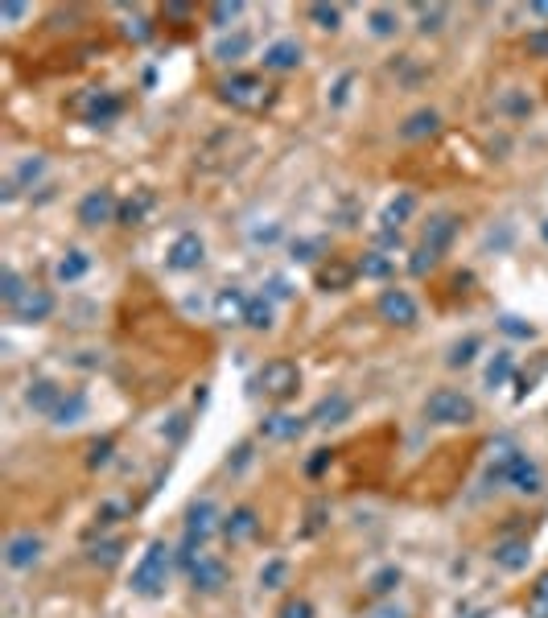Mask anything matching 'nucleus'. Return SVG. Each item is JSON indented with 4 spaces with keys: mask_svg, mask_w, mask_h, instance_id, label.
Wrapping results in <instances>:
<instances>
[{
    "mask_svg": "<svg viewBox=\"0 0 548 618\" xmlns=\"http://www.w3.org/2000/svg\"><path fill=\"white\" fill-rule=\"evenodd\" d=\"M169 569H174V553H169V544L165 540H153L145 548V557L136 561L132 569V594L136 598H161L165 594V581H169Z\"/></svg>",
    "mask_w": 548,
    "mask_h": 618,
    "instance_id": "1",
    "label": "nucleus"
},
{
    "mask_svg": "<svg viewBox=\"0 0 548 618\" xmlns=\"http://www.w3.org/2000/svg\"><path fill=\"white\" fill-rule=\"evenodd\" d=\"M219 99L231 103L235 112H248V116H260L272 108V87L260 79V75H227L219 83Z\"/></svg>",
    "mask_w": 548,
    "mask_h": 618,
    "instance_id": "2",
    "label": "nucleus"
},
{
    "mask_svg": "<svg viewBox=\"0 0 548 618\" xmlns=\"http://www.w3.org/2000/svg\"><path fill=\"white\" fill-rule=\"evenodd\" d=\"M425 417L441 429H462V425H474L478 417V404L458 392V388H437L429 400H425Z\"/></svg>",
    "mask_w": 548,
    "mask_h": 618,
    "instance_id": "3",
    "label": "nucleus"
},
{
    "mask_svg": "<svg viewBox=\"0 0 548 618\" xmlns=\"http://www.w3.org/2000/svg\"><path fill=\"white\" fill-rule=\"evenodd\" d=\"M178 565L186 569L190 586H194L198 594H219V590H227V581H231V569H227L219 557L202 553V548H182V553H178Z\"/></svg>",
    "mask_w": 548,
    "mask_h": 618,
    "instance_id": "4",
    "label": "nucleus"
},
{
    "mask_svg": "<svg viewBox=\"0 0 548 618\" xmlns=\"http://www.w3.org/2000/svg\"><path fill=\"white\" fill-rule=\"evenodd\" d=\"M120 112H124V99L116 91H104V87H87V91H79L71 99V116H79V120H87L95 128L99 124H112Z\"/></svg>",
    "mask_w": 548,
    "mask_h": 618,
    "instance_id": "5",
    "label": "nucleus"
},
{
    "mask_svg": "<svg viewBox=\"0 0 548 618\" xmlns=\"http://www.w3.org/2000/svg\"><path fill=\"white\" fill-rule=\"evenodd\" d=\"M301 388V371L293 359H268L256 371V392H264L268 400H289Z\"/></svg>",
    "mask_w": 548,
    "mask_h": 618,
    "instance_id": "6",
    "label": "nucleus"
},
{
    "mask_svg": "<svg viewBox=\"0 0 548 618\" xmlns=\"http://www.w3.org/2000/svg\"><path fill=\"white\" fill-rule=\"evenodd\" d=\"M215 532H223V520H219V507L211 503V499H198V503H190V511H186V524H182V548H202Z\"/></svg>",
    "mask_w": 548,
    "mask_h": 618,
    "instance_id": "7",
    "label": "nucleus"
},
{
    "mask_svg": "<svg viewBox=\"0 0 548 618\" xmlns=\"http://www.w3.org/2000/svg\"><path fill=\"white\" fill-rule=\"evenodd\" d=\"M375 309H380V318L388 326H400V330L417 326V301H413L408 289H384L380 301H375Z\"/></svg>",
    "mask_w": 548,
    "mask_h": 618,
    "instance_id": "8",
    "label": "nucleus"
},
{
    "mask_svg": "<svg viewBox=\"0 0 548 618\" xmlns=\"http://www.w3.org/2000/svg\"><path fill=\"white\" fill-rule=\"evenodd\" d=\"M202 260H207V244H202L198 231H182L165 252V264L174 272H194V268H202Z\"/></svg>",
    "mask_w": 548,
    "mask_h": 618,
    "instance_id": "9",
    "label": "nucleus"
},
{
    "mask_svg": "<svg viewBox=\"0 0 548 618\" xmlns=\"http://www.w3.org/2000/svg\"><path fill=\"white\" fill-rule=\"evenodd\" d=\"M112 219H120L116 194H112V190H87L83 202H79V223H83V227H104V223H112Z\"/></svg>",
    "mask_w": 548,
    "mask_h": 618,
    "instance_id": "10",
    "label": "nucleus"
},
{
    "mask_svg": "<svg viewBox=\"0 0 548 618\" xmlns=\"http://www.w3.org/2000/svg\"><path fill=\"white\" fill-rule=\"evenodd\" d=\"M13 314V322H25V326H38V322H46L50 314H54V293L50 289H25L21 293V301L9 309Z\"/></svg>",
    "mask_w": 548,
    "mask_h": 618,
    "instance_id": "11",
    "label": "nucleus"
},
{
    "mask_svg": "<svg viewBox=\"0 0 548 618\" xmlns=\"http://www.w3.org/2000/svg\"><path fill=\"white\" fill-rule=\"evenodd\" d=\"M42 536H33V532H17V536H9V544H5V565L9 569H33L42 561Z\"/></svg>",
    "mask_w": 548,
    "mask_h": 618,
    "instance_id": "12",
    "label": "nucleus"
},
{
    "mask_svg": "<svg viewBox=\"0 0 548 618\" xmlns=\"http://www.w3.org/2000/svg\"><path fill=\"white\" fill-rule=\"evenodd\" d=\"M305 429H310V417H297V412H268L260 421L264 441H297Z\"/></svg>",
    "mask_w": 548,
    "mask_h": 618,
    "instance_id": "13",
    "label": "nucleus"
},
{
    "mask_svg": "<svg viewBox=\"0 0 548 618\" xmlns=\"http://www.w3.org/2000/svg\"><path fill=\"white\" fill-rule=\"evenodd\" d=\"M248 293L239 289V285H227V289H219V297H215V322L219 326H244V314H248Z\"/></svg>",
    "mask_w": 548,
    "mask_h": 618,
    "instance_id": "14",
    "label": "nucleus"
},
{
    "mask_svg": "<svg viewBox=\"0 0 548 618\" xmlns=\"http://www.w3.org/2000/svg\"><path fill=\"white\" fill-rule=\"evenodd\" d=\"M355 277H359V272H355V264H347V260H326L318 272H314V285L322 289V293H347L351 285H355Z\"/></svg>",
    "mask_w": 548,
    "mask_h": 618,
    "instance_id": "15",
    "label": "nucleus"
},
{
    "mask_svg": "<svg viewBox=\"0 0 548 618\" xmlns=\"http://www.w3.org/2000/svg\"><path fill=\"white\" fill-rule=\"evenodd\" d=\"M491 561H495L503 573H524V569H528V561H532V548H528V540H524V536H507V540H499V544H495Z\"/></svg>",
    "mask_w": 548,
    "mask_h": 618,
    "instance_id": "16",
    "label": "nucleus"
},
{
    "mask_svg": "<svg viewBox=\"0 0 548 618\" xmlns=\"http://www.w3.org/2000/svg\"><path fill=\"white\" fill-rule=\"evenodd\" d=\"M347 417H351V396H347V392H330V396H322V400L314 404L310 425H318V429H334V425H342Z\"/></svg>",
    "mask_w": 548,
    "mask_h": 618,
    "instance_id": "17",
    "label": "nucleus"
},
{
    "mask_svg": "<svg viewBox=\"0 0 548 618\" xmlns=\"http://www.w3.org/2000/svg\"><path fill=\"white\" fill-rule=\"evenodd\" d=\"M507 487L516 491V495H540V487H544V474H540V466L520 450V458L511 462V470H507Z\"/></svg>",
    "mask_w": 548,
    "mask_h": 618,
    "instance_id": "18",
    "label": "nucleus"
},
{
    "mask_svg": "<svg viewBox=\"0 0 548 618\" xmlns=\"http://www.w3.org/2000/svg\"><path fill=\"white\" fill-rule=\"evenodd\" d=\"M260 532V515H256V507H235L227 520H223V536H227V544H244V540H252Z\"/></svg>",
    "mask_w": 548,
    "mask_h": 618,
    "instance_id": "19",
    "label": "nucleus"
},
{
    "mask_svg": "<svg viewBox=\"0 0 548 618\" xmlns=\"http://www.w3.org/2000/svg\"><path fill=\"white\" fill-rule=\"evenodd\" d=\"M491 458H487V483H507V470H511V462L520 458V450H516V441H507V437H499V441H491V450H487Z\"/></svg>",
    "mask_w": 548,
    "mask_h": 618,
    "instance_id": "20",
    "label": "nucleus"
},
{
    "mask_svg": "<svg viewBox=\"0 0 548 618\" xmlns=\"http://www.w3.org/2000/svg\"><path fill=\"white\" fill-rule=\"evenodd\" d=\"M62 388L54 384V380H33L29 388H25V404L33 408V412H42V417H54L58 412V404H62Z\"/></svg>",
    "mask_w": 548,
    "mask_h": 618,
    "instance_id": "21",
    "label": "nucleus"
},
{
    "mask_svg": "<svg viewBox=\"0 0 548 618\" xmlns=\"http://www.w3.org/2000/svg\"><path fill=\"white\" fill-rule=\"evenodd\" d=\"M454 235H458V219L454 215H433L429 223H425V231H421V244L425 248H433L437 256L454 244Z\"/></svg>",
    "mask_w": 548,
    "mask_h": 618,
    "instance_id": "22",
    "label": "nucleus"
},
{
    "mask_svg": "<svg viewBox=\"0 0 548 618\" xmlns=\"http://www.w3.org/2000/svg\"><path fill=\"white\" fill-rule=\"evenodd\" d=\"M264 71H297V66H301V46L297 42H272L268 50H264Z\"/></svg>",
    "mask_w": 548,
    "mask_h": 618,
    "instance_id": "23",
    "label": "nucleus"
},
{
    "mask_svg": "<svg viewBox=\"0 0 548 618\" xmlns=\"http://www.w3.org/2000/svg\"><path fill=\"white\" fill-rule=\"evenodd\" d=\"M153 206H157L153 190H132V198L120 202V223H124V227H141V223L149 219Z\"/></svg>",
    "mask_w": 548,
    "mask_h": 618,
    "instance_id": "24",
    "label": "nucleus"
},
{
    "mask_svg": "<svg viewBox=\"0 0 548 618\" xmlns=\"http://www.w3.org/2000/svg\"><path fill=\"white\" fill-rule=\"evenodd\" d=\"M413 211H417V198L413 194H396L384 206V215H380V231H400L408 219H413Z\"/></svg>",
    "mask_w": 548,
    "mask_h": 618,
    "instance_id": "25",
    "label": "nucleus"
},
{
    "mask_svg": "<svg viewBox=\"0 0 548 618\" xmlns=\"http://www.w3.org/2000/svg\"><path fill=\"white\" fill-rule=\"evenodd\" d=\"M437 124H441V116L433 108H421V112H413V116L400 124V136H404V141H421V136H433L437 132Z\"/></svg>",
    "mask_w": 548,
    "mask_h": 618,
    "instance_id": "26",
    "label": "nucleus"
},
{
    "mask_svg": "<svg viewBox=\"0 0 548 618\" xmlns=\"http://www.w3.org/2000/svg\"><path fill=\"white\" fill-rule=\"evenodd\" d=\"M355 272L363 281H388L392 277V260L384 256V252H363L359 260H355Z\"/></svg>",
    "mask_w": 548,
    "mask_h": 618,
    "instance_id": "27",
    "label": "nucleus"
},
{
    "mask_svg": "<svg viewBox=\"0 0 548 618\" xmlns=\"http://www.w3.org/2000/svg\"><path fill=\"white\" fill-rule=\"evenodd\" d=\"M83 417H87V396H83V392H66L50 421H54V425H79Z\"/></svg>",
    "mask_w": 548,
    "mask_h": 618,
    "instance_id": "28",
    "label": "nucleus"
},
{
    "mask_svg": "<svg viewBox=\"0 0 548 618\" xmlns=\"http://www.w3.org/2000/svg\"><path fill=\"white\" fill-rule=\"evenodd\" d=\"M87 268H91V256H87V252H79V248H71V252H66V256L54 264V277L71 285V281H79V277H83Z\"/></svg>",
    "mask_w": 548,
    "mask_h": 618,
    "instance_id": "29",
    "label": "nucleus"
},
{
    "mask_svg": "<svg viewBox=\"0 0 548 618\" xmlns=\"http://www.w3.org/2000/svg\"><path fill=\"white\" fill-rule=\"evenodd\" d=\"M511 371H516V359H511V351H495L491 363H487V388H503L511 380Z\"/></svg>",
    "mask_w": 548,
    "mask_h": 618,
    "instance_id": "30",
    "label": "nucleus"
},
{
    "mask_svg": "<svg viewBox=\"0 0 548 618\" xmlns=\"http://www.w3.org/2000/svg\"><path fill=\"white\" fill-rule=\"evenodd\" d=\"M272 314H277V309H272V297H252L248 314H244V326L248 330H272Z\"/></svg>",
    "mask_w": 548,
    "mask_h": 618,
    "instance_id": "31",
    "label": "nucleus"
},
{
    "mask_svg": "<svg viewBox=\"0 0 548 618\" xmlns=\"http://www.w3.org/2000/svg\"><path fill=\"white\" fill-rule=\"evenodd\" d=\"M252 50V38H248V33H231V38H223V42H215V58L219 62H239V58H244Z\"/></svg>",
    "mask_w": 548,
    "mask_h": 618,
    "instance_id": "32",
    "label": "nucleus"
},
{
    "mask_svg": "<svg viewBox=\"0 0 548 618\" xmlns=\"http://www.w3.org/2000/svg\"><path fill=\"white\" fill-rule=\"evenodd\" d=\"M367 25H371L375 38H392V33L400 29V13H396V9H384V5H375V9L367 13Z\"/></svg>",
    "mask_w": 548,
    "mask_h": 618,
    "instance_id": "33",
    "label": "nucleus"
},
{
    "mask_svg": "<svg viewBox=\"0 0 548 618\" xmlns=\"http://www.w3.org/2000/svg\"><path fill=\"white\" fill-rule=\"evenodd\" d=\"M25 289H29V285L21 281L17 268H0V301H5V309H13V305L21 301Z\"/></svg>",
    "mask_w": 548,
    "mask_h": 618,
    "instance_id": "34",
    "label": "nucleus"
},
{
    "mask_svg": "<svg viewBox=\"0 0 548 618\" xmlns=\"http://www.w3.org/2000/svg\"><path fill=\"white\" fill-rule=\"evenodd\" d=\"M305 17H310L318 29H326V33L342 29V5H310V9H305Z\"/></svg>",
    "mask_w": 548,
    "mask_h": 618,
    "instance_id": "35",
    "label": "nucleus"
},
{
    "mask_svg": "<svg viewBox=\"0 0 548 618\" xmlns=\"http://www.w3.org/2000/svg\"><path fill=\"white\" fill-rule=\"evenodd\" d=\"M478 347H483V342H478L474 334H470V338H462V342H454L450 355H445V367H470V363H474V355H478Z\"/></svg>",
    "mask_w": 548,
    "mask_h": 618,
    "instance_id": "36",
    "label": "nucleus"
},
{
    "mask_svg": "<svg viewBox=\"0 0 548 618\" xmlns=\"http://www.w3.org/2000/svg\"><path fill=\"white\" fill-rule=\"evenodd\" d=\"M524 610H528V618H548V573L536 577V586H532Z\"/></svg>",
    "mask_w": 548,
    "mask_h": 618,
    "instance_id": "37",
    "label": "nucleus"
},
{
    "mask_svg": "<svg viewBox=\"0 0 548 618\" xmlns=\"http://www.w3.org/2000/svg\"><path fill=\"white\" fill-rule=\"evenodd\" d=\"M499 330H503L507 338H516V342H532V338H536V326L524 322V318H516V314H503V318H499Z\"/></svg>",
    "mask_w": 548,
    "mask_h": 618,
    "instance_id": "38",
    "label": "nucleus"
},
{
    "mask_svg": "<svg viewBox=\"0 0 548 618\" xmlns=\"http://www.w3.org/2000/svg\"><path fill=\"white\" fill-rule=\"evenodd\" d=\"M124 38L128 42H149L153 38V25H149V17H141V13H132V17H124Z\"/></svg>",
    "mask_w": 548,
    "mask_h": 618,
    "instance_id": "39",
    "label": "nucleus"
},
{
    "mask_svg": "<svg viewBox=\"0 0 548 618\" xmlns=\"http://www.w3.org/2000/svg\"><path fill=\"white\" fill-rule=\"evenodd\" d=\"M120 553H124V540H104V544H95V548H91V561H95V565H104V569H112V565L120 561Z\"/></svg>",
    "mask_w": 548,
    "mask_h": 618,
    "instance_id": "40",
    "label": "nucleus"
},
{
    "mask_svg": "<svg viewBox=\"0 0 548 618\" xmlns=\"http://www.w3.org/2000/svg\"><path fill=\"white\" fill-rule=\"evenodd\" d=\"M396 586H400V569H380V573L371 577V586H367V590H371L375 598H384V594H392Z\"/></svg>",
    "mask_w": 548,
    "mask_h": 618,
    "instance_id": "41",
    "label": "nucleus"
},
{
    "mask_svg": "<svg viewBox=\"0 0 548 618\" xmlns=\"http://www.w3.org/2000/svg\"><path fill=\"white\" fill-rule=\"evenodd\" d=\"M445 5H417V17H421V33H437L441 29V21H445Z\"/></svg>",
    "mask_w": 548,
    "mask_h": 618,
    "instance_id": "42",
    "label": "nucleus"
},
{
    "mask_svg": "<svg viewBox=\"0 0 548 618\" xmlns=\"http://www.w3.org/2000/svg\"><path fill=\"white\" fill-rule=\"evenodd\" d=\"M239 13H244V5H239V0H219V5H211V21H215L219 29H227Z\"/></svg>",
    "mask_w": 548,
    "mask_h": 618,
    "instance_id": "43",
    "label": "nucleus"
},
{
    "mask_svg": "<svg viewBox=\"0 0 548 618\" xmlns=\"http://www.w3.org/2000/svg\"><path fill=\"white\" fill-rule=\"evenodd\" d=\"M42 169H46V157H29V161H21V169H17V186H33L42 178Z\"/></svg>",
    "mask_w": 548,
    "mask_h": 618,
    "instance_id": "44",
    "label": "nucleus"
},
{
    "mask_svg": "<svg viewBox=\"0 0 548 618\" xmlns=\"http://www.w3.org/2000/svg\"><path fill=\"white\" fill-rule=\"evenodd\" d=\"M285 573H289V565H285V561H268V565L260 569V586H264V590H281Z\"/></svg>",
    "mask_w": 548,
    "mask_h": 618,
    "instance_id": "45",
    "label": "nucleus"
},
{
    "mask_svg": "<svg viewBox=\"0 0 548 618\" xmlns=\"http://www.w3.org/2000/svg\"><path fill=\"white\" fill-rule=\"evenodd\" d=\"M499 108H503V112H511V116H532V108H536V103H532L528 95H520V91H507Z\"/></svg>",
    "mask_w": 548,
    "mask_h": 618,
    "instance_id": "46",
    "label": "nucleus"
},
{
    "mask_svg": "<svg viewBox=\"0 0 548 618\" xmlns=\"http://www.w3.org/2000/svg\"><path fill=\"white\" fill-rule=\"evenodd\" d=\"M437 260H441V256H437L433 248H425V244H421V248L413 252V260H408V272H413V277H425V272H429Z\"/></svg>",
    "mask_w": 548,
    "mask_h": 618,
    "instance_id": "47",
    "label": "nucleus"
},
{
    "mask_svg": "<svg viewBox=\"0 0 548 618\" xmlns=\"http://www.w3.org/2000/svg\"><path fill=\"white\" fill-rule=\"evenodd\" d=\"M112 450H116V441H112V437H104V441H95V445H91V454H87V466H91V470H99V466H108V462H112Z\"/></svg>",
    "mask_w": 548,
    "mask_h": 618,
    "instance_id": "48",
    "label": "nucleus"
},
{
    "mask_svg": "<svg viewBox=\"0 0 548 618\" xmlns=\"http://www.w3.org/2000/svg\"><path fill=\"white\" fill-rule=\"evenodd\" d=\"M318 252H326V239H297L293 244V260H314Z\"/></svg>",
    "mask_w": 548,
    "mask_h": 618,
    "instance_id": "49",
    "label": "nucleus"
},
{
    "mask_svg": "<svg viewBox=\"0 0 548 618\" xmlns=\"http://www.w3.org/2000/svg\"><path fill=\"white\" fill-rule=\"evenodd\" d=\"M277 618H314V606L305 602V598H289V602L277 610Z\"/></svg>",
    "mask_w": 548,
    "mask_h": 618,
    "instance_id": "50",
    "label": "nucleus"
},
{
    "mask_svg": "<svg viewBox=\"0 0 548 618\" xmlns=\"http://www.w3.org/2000/svg\"><path fill=\"white\" fill-rule=\"evenodd\" d=\"M330 462H334V450H314V458L305 462V474H310V478H322Z\"/></svg>",
    "mask_w": 548,
    "mask_h": 618,
    "instance_id": "51",
    "label": "nucleus"
},
{
    "mask_svg": "<svg viewBox=\"0 0 548 618\" xmlns=\"http://www.w3.org/2000/svg\"><path fill=\"white\" fill-rule=\"evenodd\" d=\"M524 46H528L532 58H548V29H532Z\"/></svg>",
    "mask_w": 548,
    "mask_h": 618,
    "instance_id": "52",
    "label": "nucleus"
},
{
    "mask_svg": "<svg viewBox=\"0 0 548 618\" xmlns=\"http://www.w3.org/2000/svg\"><path fill=\"white\" fill-rule=\"evenodd\" d=\"M367 618H408V614H404L400 606H380V610H371Z\"/></svg>",
    "mask_w": 548,
    "mask_h": 618,
    "instance_id": "53",
    "label": "nucleus"
},
{
    "mask_svg": "<svg viewBox=\"0 0 548 618\" xmlns=\"http://www.w3.org/2000/svg\"><path fill=\"white\" fill-rule=\"evenodd\" d=\"M322 515H326V507L314 503V511H310V528H305V532H318V528H322Z\"/></svg>",
    "mask_w": 548,
    "mask_h": 618,
    "instance_id": "54",
    "label": "nucleus"
},
{
    "mask_svg": "<svg viewBox=\"0 0 548 618\" xmlns=\"http://www.w3.org/2000/svg\"><path fill=\"white\" fill-rule=\"evenodd\" d=\"M0 17H5V21H17V17H25V5H0Z\"/></svg>",
    "mask_w": 548,
    "mask_h": 618,
    "instance_id": "55",
    "label": "nucleus"
},
{
    "mask_svg": "<svg viewBox=\"0 0 548 618\" xmlns=\"http://www.w3.org/2000/svg\"><path fill=\"white\" fill-rule=\"evenodd\" d=\"M540 239H544V244H548V219H540Z\"/></svg>",
    "mask_w": 548,
    "mask_h": 618,
    "instance_id": "56",
    "label": "nucleus"
},
{
    "mask_svg": "<svg viewBox=\"0 0 548 618\" xmlns=\"http://www.w3.org/2000/svg\"><path fill=\"white\" fill-rule=\"evenodd\" d=\"M532 13H536V17H548V5H532Z\"/></svg>",
    "mask_w": 548,
    "mask_h": 618,
    "instance_id": "57",
    "label": "nucleus"
}]
</instances>
